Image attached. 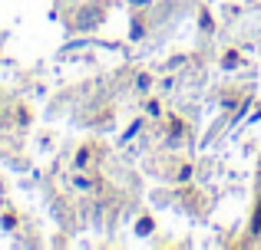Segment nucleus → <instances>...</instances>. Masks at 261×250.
<instances>
[{
	"label": "nucleus",
	"instance_id": "1",
	"mask_svg": "<svg viewBox=\"0 0 261 250\" xmlns=\"http://www.w3.org/2000/svg\"><path fill=\"white\" fill-rule=\"evenodd\" d=\"M251 230H261V201H258V211H254V220H251Z\"/></svg>",
	"mask_w": 261,
	"mask_h": 250
}]
</instances>
